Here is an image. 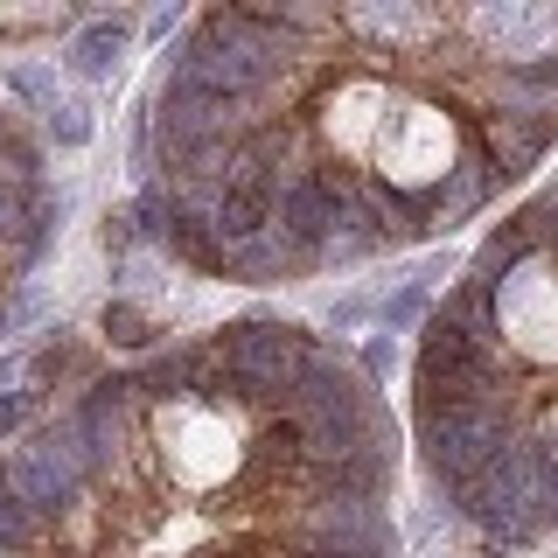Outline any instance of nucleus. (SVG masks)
<instances>
[{
	"instance_id": "1",
	"label": "nucleus",
	"mask_w": 558,
	"mask_h": 558,
	"mask_svg": "<svg viewBox=\"0 0 558 558\" xmlns=\"http://www.w3.org/2000/svg\"><path fill=\"white\" fill-rule=\"evenodd\" d=\"M147 447L161 453L168 482L189 488V496H209L231 475H244V453H252L238 426V405H203V398L147 412Z\"/></svg>"
},
{
	"instance_id": "2",
	"label": "nucleus",
	"mask_w": 558,
	"mask_h": 558,
	"mask_svg": "<svg viewBox=\"0 0 558 558\" xmlns=\"http://www.w3.org/2000/svg\"><path fill=\"white\" fill-rule=\"evenodd\" d=\"M8 482L22 488V502L35 517H63V510H77V502H92V488H98V475L84 468V453H77V440L63 433V418H49V426H28V440L8 453Z\"/></svg>"
},
{
	"instance_id": "3",
	"label": "nucleus",
	"mask_w": 558,
	"mask_h": 558,
	"mask_svg": "<svg viewBox=\"0 0 558 558\" xmlns=\"http://www.w3.org/2000/svg\"><path fill=\"white\" fill-rule=\"evenodd\" d=\"M336 35L356 43V63L377 70L391 57H418V63H440V49L453 43V14L447 8H336Z\"/></svg>"
},
{
	"instance_id": "4",
	"label": "nucleus",
	"mask_w": 558,
	"mask_h": 558,
	"mask_svg": "<svg viewBox=\"0 0 558 558\" xmlns=\"http://www.w3.org/2000/svg\"><path fill=\"white\" fill-rule=\"evenodd\" d=\"M453 14V35L468 43V57H488L496 70H531L558 57V8H447Z\"/></svg>"
},
{
	"instance_id": "5",
	"label": "nucleus",
	"mask_w": 558,
	"mask_h": 558,
	"mask_svg": "<svg viewBox=\"0 0 558 558\" xmlns=\"http://www.w3.org/2000/svg\"><path fill=\"white\" fill-rule=\"evenodd\" d=\"M468 147L482 154V168L502 182H523L545 154L558 147V112H537V119H510V112H468Z\"/></svg>"
},
{
	"instance_id": "6",
	"label": "nucleus",
	"mask_w": 558,
	"mask_h": 558,
	"mask_svg": "<svg viewBox=\"0 0 558 558\" xmlns=\"http://www.w3.org/2000/svg\"><path fill=\"white\" fill-rule=\"evenodd\" d=\"M488 196H496V174L482 168L475 147H461V161H453L440 182L426 189V196H412V217H418V238H453L468 217H482Z\"/></svg>"
},
{
	"instance_id": "7",
	"label": "nucleus",
	"mask_w": 558,
	"mask_h": 558,
	"mask_svg": "<svg viewBox=\"0 0 558 558\" xmlns=\"http://www.w3.org/2000/svg\"><path fill=\"white\" fill-rule=\"evenodd\" d=\"M126 43H133L126 14H92V22H77V35L63 43V70L77 84H105L119 70V57H126Z\"/></svg>"
},
{
	"instance_id": "8",
	"label": "nucleus",
	"mask_w": 558,
	"mask_h": 558,
	"mask_svg": "<svg viewBox=\"0 0 558 558\" xmlns=\"http://www.w3.org/2000/svg\"><path fill=\"white\" fill-rule=\"evenodd\" d=\"M531 252H537V244H531V223H523L517 209H510V217H502L496 231L482 238V252H475V266H468V272H482L488 287H496V279L510 272V266H523V258H531Z\"/></svg>"
},
{
	"instance_id": "9",
	"label": "nucleus",
	"mask_w": 558,
	"mask_h": 558,
	"mask_svg": "<svg viewBox=\"0 0 558 558\" xmlns=\"http://www.w3.org/2000/svg\"><path fill=\"white\" fill-rule=\"evenodd\" d=\"M43 537H49V523L22 502V488L8 482V468H0V551H22V558H35L43 551Z\"/></svg>"
},
{
	"instance_id": "10",
	"label": "nucleus",
	"mask_w": 558,
	"mask_h": 558,
	"mask_svg": "<svg viewBox=\"0 0 558 558\" xmlns=\"http://www.w3.org/2000/svg\"><path fill=\"white\" fill-rule=\"evenodd\" d=\"M98 336L112 342V349H133V356H154V342H161V328H154V314H147V307H133V301H105V307H98Z\"/></svg>"
},
{
	"instance_id": "11",
	"label": "nucleus",
	"mask_w": 558,
	"mask_h": 558,
	"mask_svg": "<svg viewBox=\"0 0 558 558\" xmlns=\"http://www.w3.org/2000/svg\"><path fill=\"white\" fill-rule=\"evenodd\" d=\"M8 43H49V35H77V8H0Z\"/></svg>"
},
{
	"instance_id": "12",
	"label": "nucleus",
	"mask_w": 558,
	"mask_h": 558,
	"mask_svg": "<svg viewBox=\"0 0 558 558\" xmlns=\"http://www.w3.org/2000/svg\"><path fill=\"white\" fill-rule=\"evenodd\" d=\"M0 84H8V92L14 98H22L28 105V112H57V105H63V92H57V70H49V63H35V57H22V63H8V70H0Z\"/></svg>"
},
{
	"instance_id": "13",
	"label": "nucleus",
	"mask_w": 558,
	"mask_h": 558,
	"mask_svg": "<svg viewBox=\"0 0 558 558\" xmlns=\"http://www.w3.org/2000/svg\"><path fill=\"white\" fill-rule=\"evenodd\" d=\"M43 133L57 140V147H92V133H98V119H92V98H63L57 112L43 119Z\"/></svg>"
},
{
	"instance_id": "14",
	"label": "nucleus",
	"mask_w": 558,
	"mask_h": 558,
	"mask_svg": "<svg viewBox=\"0 0 558 558\" xmlns=\"http://www.w3.org/2000/svg\"><path fill=\"white\" fill-rule=\"evenodd\" d=\"M49 391H35V384H14V391H0V440H14V433H28L35 418H43Z\"/></svg>"
},
{
	"instance_id": "15",
	"label": "nucleus",
	"mask_w": 558,
	"mask_h": 558,
	"mask_svg": "<svg viewBox=\"0 0 558 558\" xmlns=\"http://www.w3.org/2000/svg\"><path fill=\"white\" fill-rule=\"evenodd\" d=\"M426 293H418V287H398V293H384V301H377V322H384V336H398V328H418V322H426Z\"/></svg>"
},
{
	"instance_id": "16",
	"label": "nucleus",
	"mask_w": 558,
	"mask_h": 558,
	"mask_svg": "<svg viewBox=\"0 0 558 558\" xmlns=\"http://www.w3.org/2000/svg\"><path fill=\"white\" fill-rule=\"evenodd\" d=\"M98 244H105V258H112V266H126V258L140 252V223H133V209H105Z\"/></svg>"
},
{
	"instance_id": "17",
	"label": "nucleus",
	"mask_w": 558,
	"mask_h": 558,
	"mask_svg": "<svg viewBox=\"0 0 558 558\" xmlns=\"http://www.w3.org/2000/svg\"><path fill=\"white\" fill-rule=\"evenodd\" d=\"M391 363H398V349H391V336H371V342L356 349V377L371 384V391H377L384 377H391Z\"/></svg>"
},
{
	"instance_id": "18",
	"label": "nucleus",
	"mask_w": 558,
	"mask_h": 558,
	"mask_svg": "<svg viewBox=\"0 0 558 558\" xmlns=\"http://www.w3.org/2000/svg\"><path fill=\"white\" fill-rule=\"evenodd\" d=\"M377 314V301H363V293H349V301H336V314H328V328H336V336H349V328H363Z\"/></svg>"
},
{
	"instance_id": "19",
	"label": "nucleus",
	"mask_w": 558,
	"mask_h": 558,
	"mask_svg": "<svg viewBox=\"0 0 558 558\" xmlns=\"http://www.w3.org/2000/svg\"><path fill=\"white\" fill-rule=\"evenodd\" d=\"M174 28H189V8H161V14H147V43H168Z\"/></svg>"
}]
</instances>
